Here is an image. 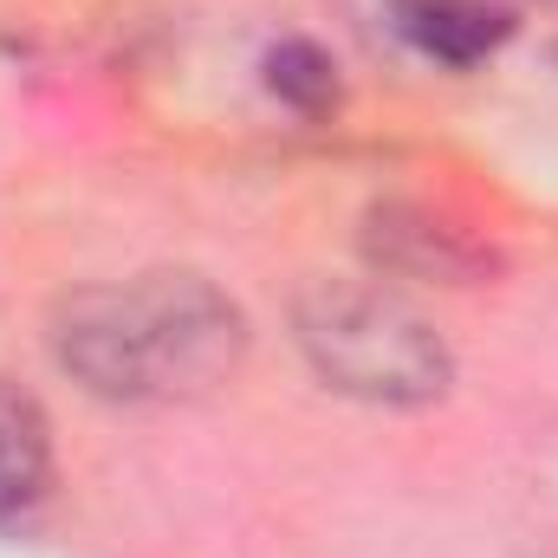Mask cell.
I'll list each match as a JSON object with an SVG mask.
<instances>
[{
	"mask_svg": "<svg viewBox=\"0 0 558 558\" xmlns=\"http://www.w3.org/2000/svg\"><path fill=\"white\" fill-rule=\"evenodd\" d=\"M52 357L105 403H182L241 371L247 318L202 274H137L72 292L52 312Z\"/></svg>",
	"mask_w": 558,
	"mask_h": 558,
	"instance_id": "obj_1",
	"label": "cell"
},
{
	"mask_svg": "<svg viewBox=\"0 0 558 558\" xmlns=\"http://www.w3.org/2000/svg\"><path fill=\"white\" fill-rule=\"evenodd\" d=\"M292 331H299L305 364L338 397H357V403L416 410V403H435L454 384V357H448L441 331L416 305H403L397 292H384L371 279H312V286H299Z\"/></svg>",
	"mask_w": 558,
	"mask_h": 558,
	"instance_id": "obj_2",
	"label": "cell"
},
{
	"mask_svg": "<svg viewBox=\"0 0 558 558\" xmlns=\"http://www.w3.org/2000/svg\"><path fill=\"white\" fill-rule=\"evenodd\" d=\"M364 247H371V260H377L384 274H416V279H474L487 267V247H481V241H468V234L448 228L441 215L403 208V202H390V208L371 215Z\"/></svg>",
	"mask_w": 558,
	"mask_h": 558,
	"instance_id": "obj_3",
	"label": "cell"
},
{
	"mask_svg": "<svg viewBox=\"0 0 558 558\" xmlns=\"http://www.w3.org/2000/svg\"><path fill=\"white\" fill-rule=\"evenodd\" d=\"M390 13L397 33L435 65H481L513 33L507 0H390Z\"/></svg>",
	"mask_w": 558,
	"mask_h": 558,
	"instance_id": "obj_4",
	"label": "cell"
},
{
	"mask_svg": "<svg viewBox=\"0 0 558 558\" xmlns=\"http://www.w3.org/2000/svg\"><path fill=\"white\" fill-rule=\"evenodd\" d=\"M46 481H52V422L33 403V390L0 377V526L26 520Z\"/></svg>",
	"mask_w": 558,
	"mask_h": 558,
	"instance_id": "obj_5",
	"label": "cell"
},
{
	"mask_svg": "<svg viewBox=\"0 0 558 558\" xmlns=\"http://www.w3.org/2000/svg\"><path fill=\"white\" fill-rule=\"evenodd\" d=\"M267 92L286 98L292 111L318 118V111L338 105V65H331L312 39H279L274 52H267Z\"/></svg>",
	"mask_w": 558,
	"mask_h": 558,
	"instance_id": "obj_6",
	"label": "cell"
}]
</instances>
